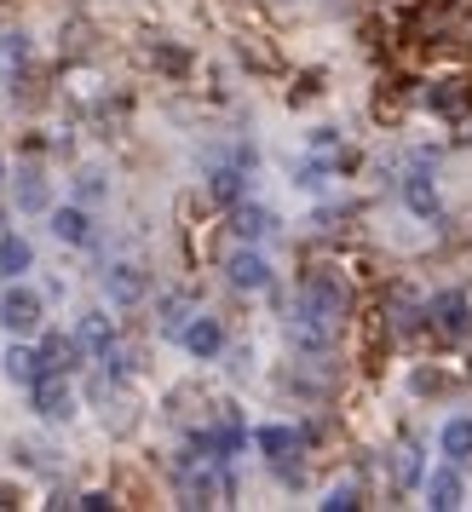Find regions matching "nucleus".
<instances>
[{"instance_id":"f257e3e1","label":"nucleus","mask_w":472,"mask_h":512,"mask_svg":"<svg viewBox=\"0 0 472 512\" xmlns=\"http://www.w3.org/2000/svg\"><path fill=\"white\" fill-rule=\"evenodd\" d=\"M0 328L12 340H29L41 328V294L24 288V282H6V294H0Z\"/></svg>"},{"instance_id":"f03ea898","label":"nucleus","mask_w":472,"mask_h":512,"mask_svg":"<svg viewBox=\"0 0 472 512\" xmlns=\"http://www.w3.org/2000/svg\"><path fill=\"white\" fill-rule=\"evenodd\" d=\"M300 317H317V323H329V328H340V317H346V288L334 277H306L300 282Z\"/></svg>"},{"instance_id":"7ed1b4c3","label":"nucleus","mask_w":472,"mask_h":512,"mask_svg":"<svg viewBox=\"0 0 472 512\" xmlns=\"http://www.w3.org/2000/svg\"><path fill=\"white\" fill-rule=\"evenodd\" d=\"M29 409L41 420H70L75 415V392H70V374H41L35 386H29Z\"/></svg>"},{"instance_id":"20e7f679","label":"nucleus","mask_w":472,"mask_h":512,"mask_svg":"<svg viewBox=\"0 0 472 512\" xmlns=\"http://www.w3.org/2000/svg\"><path fill=\"white\" fill-rule=\"evenodd\" d=\"M426 317H432V328H438L444 340H467V334H472V300L461 294V288L438 294V300L426 305Z\"/></svg>"},{"instance_id":"39448f33","label":"nucleus","mask_w":472,"mask_h":512,"mask_svg":"<svg viewBox=\"0 0 472 512\" xmlns=\"http://www.w3.org/2000/svg\"><path fill=\"white\" fill-rule=\"evenodd\" d=\"M104 294H110V305H121V311L144 305V294H150V277H144V265H133V259H116V265L104 271Z\"/></svg>"},{"instance_id":"423d86ee","label":"nucleus","mask_w":472,"mask_h":512,"mask_svg":"<svg viewBox=\"0 0 472 512\" xmlns=\"http://www.w3.org/2000/svg\"><path fill=\"white\" fill-rule=\"evenodd\" d=\"M225 277H231V288H242V294H260V288H271V259H265L254 242H242V248L225 259Z\"/></svg>"},{"instance_id":"0eeeda50","label":"nucleus","mask_w":472,"mask_h":512,"mask_svg":"<svg viewBox=\"0 0 472 512\" xmlns=\"http://www.w3.org/2000/svg\"><path fill=\"white\" fill-rule=\"evenodd\" d=\"M0 374H6L12 386H24V392H29V386L47 374V357H41V346H24V340H12V346H6V357H0Z\"/></svg>"},{"instance_id":"6e6552de","label":"nucleus","mask_w":472,"mask_h":512,"mask_svg":"<svg viewBox=\"0 0 472 512\" xmlns=\"http://www.w3.org/2000/svg\"><path fill=\"white\" fill-rule=\"evenodd\" d=\"M179 340H185V351L196 357V363H208V357H219V351H225V328H219V317L196 311V317L185 323V334H179Z\"/></svg>"},{"instance_id":"1a4fd4ad","label":"nucleus","mask_w":472,"mask_h":512,"mask_svg":"<svg viewBox=\"0 0 472 512\" xmlns=\"http://www.w3.org/2000/svg\"><path fill=\"white\" fill-rule=\"evenodd\" d=\"M426 507H438V512H455V507H467V484H461V472H455V461H444L432 478H426Z\"/></svg>"},{"instance_id":"9d476101","label":"nucleus","mask_w":472,"mask_h":512,"mask_svg":"<svg viewBox=\"0 0 472 512\" xmlns=\"http://www.w3.org/2000/svg\"><path fill=\"white\" fill-rule=\"evenodd\" d=\"M426 104L449 121H467L472 116V81H438V87L426 93Z\"/></svg>"},{"instance_id":"9b49d317","label":"nucleus","mask_w":472,"mask_h":512,"mask_svg":"<svg viewBox=\"0 0 472 512\" xmlns=\"http://www.w3.org/2000/svg\"><path fill=\"white\" fill-rule=\"evenodd\" d=\"M47 225L58 242H70V248H87L93 242V219H87V208H47Z\"/></svg>"},{"instance_id":"f8f14e48","label":"nucleus","mask_w":472,"mask_h":512,"mask_svg":"<svg viewBox=\"0 0 472 512\" xmlns=\"http://www.w3.org/2000/svg\"><path fill=\"white\" fill-rule=\"evenodd\" d=\"M403 208L415 213V219H438V213H444V196H438V185H432L426 173H409V179H403Z\"/></svg>"},{"instance_id":"ddd939ff","label":"nucleus","mask_w":472,"mask_h":512,"mask_svg":"<svg viewBox=\"0 0 472 512\" xmlns=\"http://www.w3.org/2000/svg\"><path fill=\"white\" fill-rule=\"evenodd\" d=\"M75 340L87 346V357H104V351H116V323H110L104 311H87V317L75 323Z\"/></svg>"},{"instance_id":"4468645a","label":"nucleus","mask_w":472,"mask_h":512,"mask_svg":"<svg viewBox=\"0 0 472 512\" xmlns=\"http://www.w3.org/2000/svg\"><path fill=\"white\" fill-rule=\"evenodd\" d=\"M41 357H47V374H75L81 369V357H87V346H81L75 334H47Z\"/></svg>"},{"instance_id":"2eb2a0df","label":"nucleus","mask_w":472,"mask_h":512,"mask_svg":"<svg viewBox=\"0 0 472 512\" xmlns=\"http://www.w3.org/2000/svg\"><path fill=\"white\" fill-rule=\"evenodd\" d=\"M438 449H444V461H472V415H449L444 432H438Z\"/></svg>"},{"instance_id":"dca6fc26","label":"nucleus","mask_w":472,"mask_h":512,"mask_svg":"<svg viewBox=\"0 0 472 512\" xmlns=\"http://www.w3.org/2000/svg\"><path fill=\"white\" fill-rule=\"evenodd\" d=\"M231 231L242 236V242H260V236L277 231V219H271V208H254V202H236L231 208Z\"/></svg>"},{"instance_id":"f3484780","label":"nucleus","mask_w":472,"mask_h":512,"mask_svg":"<svg viewBox=\"0 0 472 512\" xmlns=\"http://www.w3.org/2000/svg\"><path fill=\"white\" fill-rule=\"evenodd\" d=\"M29 265H35V248H29V242H24L18 231H0V277L18 282V277L29 271Z\"/></svg>"},{"instance_id":"a211bd4d","label":"nucleus","mask_w":472,"mask_h":512,"mask_svg":"<svg viewBox=\"0 0 472 512\" xmlns=\"http://www.w3.org/2000/svg\"><path fill=\"white\" fill-rule=\"evenodd\" d=\"M254 449H260L265 461H288V455L300 449V432H294V426H260V432H254Z\"/></svg>"},{"instance_id":"6ab92c4d","label":"nucleus","mask_w":472,"mask_h":512,"mask_svg":"<svg viewBox=\"0 0 472 512\" xmlns=\"http://www.w3.org/2000/svg\"><path fill=\"white\" fill-rule=\"evenodd\" d=\"M208 202H219V208H236V202H242V167H213Z\"/></svg>"},{"instance_id":"aec40b11","label":"nucleus","mask_w":472,"mask_h":512,"mask_svg":"<svg viewBox=\"0 0 472 512\" xmlns=\"http://www.w3.org/2000/svg\"><path fill=\"white\" fill-rule=\"evenodd\" d=\"M18 208H24V213H47L52 208V202H47V179H41L35 167L18 173Z\"/></svg>"},{"instance_id":"412c9836","label":"nucleus","mask_w":472,"mask_h":512,"mask_svg":"<svg viewBox=\"0 0 472 512\" xmlns=\"http://www.w3.org/2000/svg\"><path fill=\"white\" fill-rule=\"evenodd\" d=\"M190 317H196V311H190V294H167L162 300V334H185Z\"/></svg>"},{"instance_id":"4be33fe9","label":"nucleus","mask_w":472,"mask_h":512,"mask_svg":"<svg viewBox=\"0 0 472 512\" xmlns=\"http://www.w3.org/2000/svg\"><path fill=\"white\" fill-rule=\"evenodd\" d=\"M317 507H323V512H357V507H363V489H357V484H334Z\"/></svg>"},{"instance_id":"5701e85b","label":"nucleus","mask_w":472,"mask_h":512,"mask_svg":"<svg viewBox=\"0 0 472 512\" xmlns=\"http://www.w3.org/2000/svg\"><path fill=\"white\" fill-rule=\"evenodd\" d=\"M24 58H29L24 35H0V70H12V64H24Z\"/></svg>"},{"instance_id":"b1692460","label":"nucleus","mask_w":472,"mask_h":512,"mask_svg":"<svg viewBox=\"0 0 472 512\" xmlns=\"http://www.w3.org/2000/svg\"><path fill=\"white\" fill-rule=\"evenodd\" d=\"M392 472H398V484H415V478H421V455H415V449H398Z\"/></svg>"},{"instance_id":"393cba45","label":"nucleus","mask_w":472,"mask_h":512,"mask_svg":"<svg viewBox=\"0 0 472 512\" xmlns=\"http://www.w3.org/2000/svg\"><path fill=\"white\" fill-rule=\"evenodd\" d=\"M75 507L81 512H110L116 507V495H110V489H87V495H75Z\"/></svg>"},{"instance_id":"a878e982","label":"nucleus","mask_w":472,"mask_h":512,"mask_svg":"<svg viewBox=\"0 0 472 512\" xmlns=\"http://www.w3.org/2000/svg\"><path fill=\"white\" fill-rule=\"evenodd\" d=\"M156 64H162V70H173V75H185V64H190V58H185L179 47H156Z\"/></svg>"},{"instance_id":"bb28decb","label":"nucleus","mask_w":472,"mask_h":512,"mask_svg":"<svg viewBox=\"0 0 472 512\" xmlns=\"http://www.w3.org/2000/svg\"><path fill=\"white\" fill-rule=\"evenodd\" d=\"M81 196H104V173H81Z\"/></svg>"},{"instance_id":"cd10ccee","label":"nucleus","mask_w":472,"mask_h":512,"mask_svg":"<svg viewBox=\"0 0 472 512\" xmlns=\"http://www.w3.org/2000/svg\"><path fill=\"white\" fill-rule=\"evenodd\" d=\"M0 185H6V162H0Z\"/></svg>"}]
</instances>
